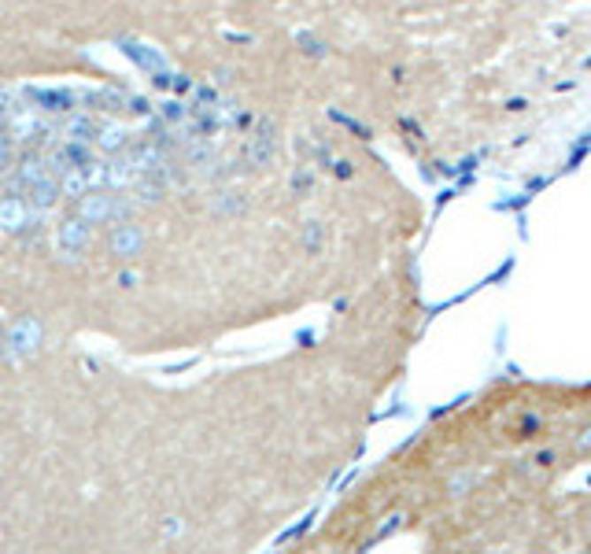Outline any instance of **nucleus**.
Returning <instances> with one entry per match:
<instances>
[{"label": "nucleus", "mask_w": 591, "mask_h": 554, "mask_svg": "<svg viewBox=\"0 0 591 554\" xmlns=\"http://www.w3.org/2000/svg\"><path fill=\"white\" fill-rule=\"evenodd\" d=\"M126 145H130V130L122 122H100V133H96V148L104 156H119Z\"/></svg>", "instance_id": "nucleus-15"}, {"label": "nucleus", "mask_w": 591, "mask_h": 554, "mask_svg": "<svg viewBox=\"0 0 591 554\" xmlns=\"http://www.w3.org/2000/svg\"><path fill=\"white\" fill-rule=\"evenodd\" d=\"M89 159H93V148H89V145L63 137V145L49 152V167H52V174L59 178V174H67V171H74V167H86Z\"/></svg>", "instance_id": "nucleus-6"}, {"label": "nucleus", "mask_w": 591, "mask_h": 554, "mask_svg": "<svg viewBox=\"0 0 591 554\" xmlns=\"http://www.w3.org/2000/svg\"><path fill=\"white\" fill-rule=\"evenodd\" d=\"M81 203V218H86L89 225H96V222H111L115 218V196H104V193H86V196H81L78 200Z\"/></svg>", "instance_id": "nucleus-10"}, {"label": "nucleus", "mask_w": 591, "mask_h": 554, "mask_svg": "<svg viewBox=\"0 0 591 554\" xmlns=\"http://www.w3.org/2000/svg\"><path fill=\"white\" fill-rule=\"evenodd\" d=\"M134 281H137V274H130V270H122V274H119V285H122V289H134Z\"/></svg>", "instance_id": "nucleus-17"}, {"label": "nucleus", "mask_w": 591, "mask_h": 554, "mask_svg": "<svg viewBox=\"0 0 591 554\" xmlns=\"http://www.w3.org/2000/svg\"><path fill=\"white\" fill-rule=\"evenodd\" d=\"M577 447H580V451H591V429H587L584 436H577Z\"/></svg>", "instance_id": "nucleus-18"}, {"label": "nucleus", "mask_w": 591, "mask_h": 554, "mask_svg": "<svg viewBox=\"0 0 591 554\" xmlns=\"http://www.w3.org/2000/svg\"><path fill=\"white\" fill-rule=\"evenodd\" d=\"M45 174H52L49 156H41V152H27V156H19V171H15V178H19V189H23V193H27V185L41 181Z\"/></svg>", "instance_id": "nucleus-14"}, {"label": "nucleus", "mask_w": 591, "mask_h": 554, "mask_svg": "<svg viewBox=\"0 0 591 554\" xmlns=\"http://www.w3.org/2000/svg\"><path fill=\"white\" fill-rule=\"evenodd\" d=\"M119 49L134 59V64L141 67V71H148L152 78H159V74H171V64H166V56L156 49V45H148V41H137V37H126V41H119Z\"/></svg>", "instance_id": "nucleus-3"}, {"label": "nucleus", "mask_w": 591, "mask_h": 554, "mask_svg": "<svg viewBox=\"0 0 591 554\" xmlns=\"http://www.w3.org/2000/svg\"><path fill=\"white\" fill-rule=\"evenodd\" d=\"M141 178L134 156H111L108 159V189H134Z\"/></svg>", "instance_id": "nucleus-11"}, {"label": "nucleus", "mask_w": 591, "mask_h": 554, "mask_svg": "<svg viewBox=\"0 0 591 554\" xmlns=\"http://www.w3.org/2000/svg\"><path fill=\"white\" fill-rule=\"evenodd\" d=\"M96 133H100V122L86 111H74L67 122H63V137L67 140H81V145H96Z\"/></svg>", "instance_id": "nucleus-12"}, {"label": "nucleus", "mask_w": 591, "mask_h": 554, "mask_svg": "<svg viewBox=\"0 0 591 554\" xmlns=\"http://www.w3.org/2000/svg\"><path fill=\"white\" fill-rule=\"evenodd\" d=\"M49 126L37 118L34 108H12L8 111V122H4V137L12 140V145H45L49 140Z\"/></svg>", "instance_id": "nucleus-1"}, {"label": "nucleus", "mask_w": 591, "mask_h": 554, "mask_svg": "<svg viewBox=\"0 0 591 554\" xmlns=\"http://www.w3.org/2000/svg\"><path fill=\"white\" fill-rule=\"evenodd\" d=\"M41 340H45V330H41V322L30 318V315H23V318H15L12 330H8V352L19 355V359H27V355H34L37 347H41Z\"/></svg>", "instance_id": "nucleus-2"}, {"label": "nucleus", "mask_w": 591, "mask_h": 554, "mask_svg": "<svg viewBox=\"0 0 591 554\" xmlns=\"http://www.w3.org/2000/svg\"><path fill=\"white\" fill-rule=\"evenodd\" d=\"M93 189L89 178H86V167H74L67 174H59V196H67V200H81Z\"/></svg>", "instance_id": "nucleus-16"}, {"label": "nucleus", "mask_w": 591, "mask_h": 554, "mask_svg": "<svg viewBox=\"0 0 591 554\" xmlns=\"http://www.w3.org/2000/svg\"><path fill=\"white\" fill-rule=\"evenodd\" d=\"M273 148H278V137H273L270 118H259L256 122V133L244 140V159L251 163V167H266V163L273 159Z\"/></svg>", "instance_id": "nucleus-5"}, {"label": "nucleus", "mask_w": 591, "mask_h": 554, "mask_svg": "<svg viewBox=\"0 0 591 554\" xmlns=\"http://www.w3.org/2000/svg\"><path fill=\"white\" fill-rule=\"evenodd\" d=\"M111 255H119V259H134V255H141V248H144V233L137 230V225H130V222H119L115 230H111Z\"/></svg>", "instance_id": "nucleus-8"}, {"label": "nucleus", "mask_w": 591, "mask_h": 554, "mask_svg": "<svg viewBox=\"0 0 591 554\" xmlns=\"http://www.w3.org/2000/svg\"><path fill=\"white\" fill-rule=\"evenodd\" d=\"M27 200H30L34 215L52 211V208H56V200H59V178H56V174H45L41 181L27 185Z\"/></svg>", "instance_id": "nucleus-9"}, {"label": "nucleus", "mask_w": 591, "mask_h": 554, "mask_svg": "<svg viewBox=\"0 0 591 554\" xmlns=\"http://www.w3.org/2000/svg\"><path fill=\"white\" fill-rule=\"evenodd\" d=\"M27 96L41 111H56V115L74 111V93L71 89H27Z\"/></svg>", "instance_id": "nucleus-13"}, {"label": "nucleus", "mask_w": 591, "mask_h": 554, "mask_svg": "<svg viewBox=\"0 0 591 554\" xmlns=\"http://www.w3.org/2000/svg\"><path fill=\"white\" fill-rule=\"evenodd\" d=\"M30 215H34V208L27 196H15V193L0 196V230L4 233H23L30 225Z\"/></svg>", "instance_id": "nucleus-7"}, {"label": "nucleus", "mask_w": 591, "mask_h": 554, "mask_svg": "<svg viewBox=\"0 0 591 554\" xmlns=\"http://www.w3.org/2000/svg\"><path fill=\"white\" fill-rule=\"evenodd\" d=\"M89 240H93V230H89V222L74 215V218H63L59 222V230H56V244H59V252L63 255H81L89 248Z\"/></svg>", "instance_id": "nucleus-4"}]
</instances>
